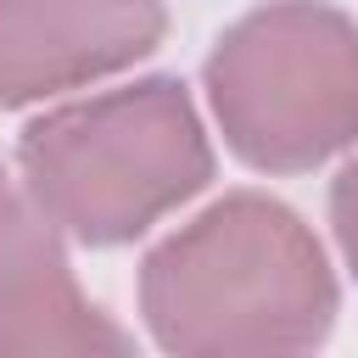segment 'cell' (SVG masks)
Wrapping results in <instances>:
<instances>
[{
	"label": "cell",
	"instance_id": "cell-6",
	"mask_svg": "<svg viewBox=\"0 0 358 358\" xmlns=\"http://www.w3.org/2000/svg\"><path fill=\"white\" fill-rule=\"evenodd\" d=\"M330 229H336V246H341V257H347V268L358 280V157L330 185Z\"/></svg>",
	"mask_w": 358,
	"mask_h": 358
},
{
	"label": "cell",
	"instance_id": "cell-2",
	"mask_svg": "<svg viewBox=\"0 0 358 358\" xmlns=\"http://www.w3.org/2000/svg\"><path fill=\"white\" fill-rule=\"evenodd\" d=\"M28 207L78 246H123L213 179V145L179 78H140L45 112L17 145Z\"/></svg>",
	"mask_w": 358,
	"mask_h": 358
},
{
	"label": "cell",
	"instance_id": "cell-3",
	"mask_svg": "<svg viewBox=\"0 0 358 358\" xmlns=\"http://www.w3.org/2000/svg\"><path fill=\"white\" fill-rule=\"evenodd\" d=\"M207 101L257 173H308L358 140V22L324 0H268L213 45Z\"/></svg>",
	"mask_w": 358,
	"mask_h": 358
},
{
	"label": "cell",
	"instance_id": "cell-5",
	"mask_svg": "<svg viewBox=\"0 0 358 358\" xmlns=\"http://www.w3.org/2000/svg\"><path fill=\"white\" fill-rule=\"evenodd\" d=\"M0 358H134V341L73 280L62 235L28 207L0 213Z\"/></svg>",
	"mask_w": 358,
	"mask_h": 358
},
{
	"label": "cell",
	"instance_id": "cell-4",
	"mask_svg": "<svg viewBox=\"0 0 358 358\" xmlns=\"http://www.w3.org/2000/svg\"><path fill=\"white\" fill-rule=\"evenodd\" d=\"M162 34V0H0V106L112 78L145 62Z\"/></svg>",
	"mask_w": 358,
	"mask_h": 358
},
{
	"label": "cell",
	"instance_id": "cell-7",
	"mask_svg": "<svg viewBox=\"0 0 358 358\" xmlns=\"http://www.w3.org/2000/svg\"><path fill=\"white\" fill-rule=\"evenodd\" d=\"M11 201H17V196H11V185H6V168H0V213H6Z\"/></svg>",
	"mask_w": 358,
	"mask_h": 358
},
{
	"label": "cell",
	"instance_id": "cell-1",
	"mask_svg": "<svg viewBox=\"0 0 358 358\" xmlns=\"http://www.w3.org/2000/svg\"><path fill=\"white\" fill-rule=\"evenodd\" d=\"M336 308L324 246L263 190L213 201L140 263V313L168 358H308Z\"/></svg>",
	"mask_w": 358,
	"mask_h": 358
}]
</instances>
